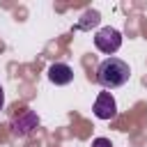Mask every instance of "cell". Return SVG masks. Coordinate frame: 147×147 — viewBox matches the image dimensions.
Returning <instances> with one entry per match:
<instances>
[{
  "label": "cell",
  "mask_w": 147,
  "mask_h": 147,
  "mask_svg": "<svg viewBox=\"0 0 147 147\" xmlns=\"http://www.w3.org/2000/svg\"><path fill=\"white\" fill-rule=\"evenodd\" d=\"M131 76V69L124 60L119 57H106L99 69H96V80L106 87V90H113V87H122Z\"/></svg>",
  "instance_id": "1"
},
{
  "label": "cell",
  "mask_w": 147,
  "mask_h": 147,
  "mask_svg": "<svg viewBox=\"0 0 147 147\" xmlns=\"http://www.w3.org/2000/svg\"><path fill=\"white\" fill-rule=\"evenodd\" d=\"M94 46L101 51V53H106V55H110L113 57V53H117L119 51V46H122V32L119 30H115V28H101L96 34H94Z\"/></svg>",
  "instance_id": "2"
},
{
  "label": "cell",
  "mask_w": 147,
  "mask_h": 147,
  "mask_svg": "<svg viewBox=\"0 0 147 147\" xmlns=\"http://www.w3.org/2000/svg\"><path fill=\"white\" fill-rule=\"evenodd\" d=\"M94 115L99 119H113L117 115V103L110 92H99V96L94 101Z\"/></svg>",
  "instance_id": "3"
},
{
  "label": "cell",
  "mask_w": 147,
  "mask_h": 147,
  "mask_svg": "<svg viewBox=\"0 0 147 147\" xmlns=\"http://www.w3.org/2000/svg\"><path fill=\"white\" fill-rule=\"evenodd\" d=\"M39 124V117L34 110H23L16 119H14V136H30Z\"/></svg>",
  "instance_id": "4"
},
{
  "label": "cell",
  "mask_w": 147,
  "mask_h": 147,
  "mask_svg": "<svg viewBox=\"0 0 147 147\" xmlns=\"http://www.w3.org/2000/svg\"><path fill=\"white\" fill-rule=\"evenodd\" d=\"M48 80L55 85H69L74 80V69L64 62H55L48 67Z\"/></svg>",
  "instance_id": "5"
},
{
  "label": "cell",
  "mask_w": 147,
  "mask_h": 147,
  "mask_svg": "<svg viewBox=\"0 0 147 147\" xmlns=\"http://www.w3.org/2000/svg\"><path fill=\"white\" fill-rule=\"evenodd\" d=\"M99 21H101V14H99L96 9H90V11H85L83 18L78 21V30H90V28H94Z\"/></svg>",
  "instance_id": "6"
},
{
  "label": "cell",
  "mask_w": 147,
  "mask_h": 147,
  "mask_svg": "<svg viewBox=\"0 0 147 147\" xmlns=\"http://www.w3.org/2000/svg\"><path fill=\"white\" fill-rule=\"evenodd\" d=\"M92 147H113V142L108 138H94L92 140Z\"/></svg>",
  "instance_id": "7"
},
{
  "label": "cell",
  "mask_w": 147,
  "mask_h": 147,
  "mask_svg": "<svg viewBox=\"0 0 147 147\" xmlns=\"http://www.w3.org/2000/svg\"><path fill=\"white\" fill-rule=\"evenodd\" d=\"M2 106H5V90H2V85H0V110H2Z\"/></svg>",
  "instance_id": "8"
}]
</instances>
